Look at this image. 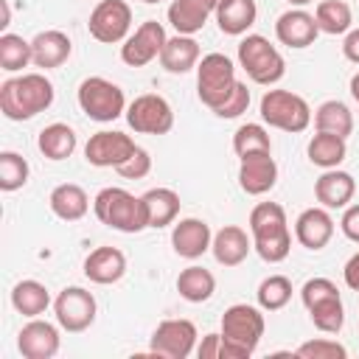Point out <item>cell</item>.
Returning <instances> with one entry per match:
<instances>
[{
  "label": "cell",
  "mask_w": 359,
  "mask_h": 359,
  "mask_svg": "<svg viewBox=\"0 0 359 359\" xmlns=\"http://www.w3.org/2000/svg\"><path fill=\"white\" fill-rule=\"evenodd\" d=\"M56 98L53 81L45 73H20L0 84V112L8 121H31Z\"/></svg>",
  "instance_id": "6da1fadb"
},
{
  "label": "cell",
  "mask_w": 359,
  "mask_h": 359,
  "mask_svg": "<svg viewBox=\"0 0 359 359\" xmlns=\"http://www.w3.org/2000/svg\"><path fill=\"white\" fill-rule=\"evenodd\" d=\"M261 306L233 303L222 314V359H250L266 331Z\"/></svg>",
  "instance_id": "7a4b0ae2"
},
{
  "label": "cell",
  "mask_w": 359,
  "mask_h": 359,
  "mask_svg": "<svg viewBox=\"0 0 359 359\" xmlns=\"http://www.w3.org/2000/svg\"><path fill=\"white\" fill-rule=\"evenodd\" d=\"M250 233L252 250L266 264H280L292 252V230L286 210L278 202H258L250 210Z\"/></svg>",
  "instance_id": "3957f363"
},
{
  "label": "cell",
  "mask_w": 359,
  "mask_h": 359,
  "mask_svg": "<svg viewBox=\"0 0 359 359\" xmlns=\"http://www.w3.org/2000/svg\"><path fill=\"white\" fill-rule=\"evenodd\" d=\"M93 213L101 224L118 230V233H143L149 227V219H146V205H143V196H135L129 194L126 188H118V185H109V188H101L93 199Z\"/></svg>",
  "instance_id": "277c9868"
},
{
  "label": "cell",
  "mask_w": 359,
  "mask_h": 359,
  "mask_svg": "<svg viewBox=\"0 0 359 359\" xmlns=\"http://www.w3.org/2000/svg\"><path fill=\"white\" fill-rule=\"evenodd\" d=\"M300 300H303L317 331H323V334H339L342 331L345 306H342L339 289L331 278H309L300 286Z\"/></svg>",
  "instance_id": "5b68a950"
},
{
  "label": "cell",
  "mask_w": 359,
  "mask_h": 359,
  "mask_svg": "<svg viewBox=\"0 0 359 359\" xmlns=\"http://www.w3.org/2000/svg\"><path fill=\"white\" fill-rule=\"evenodd\" d=\"M238 67L247 73L250 81L255 84H264V87H272L283 79L286 73V62L280 56V50L261 34H247L241 42H238Z\"/></svg>",
  "instance_id": "8992f818"
},
{
  "label": "cell",
  "mask_w": 359,
  "mask_h": 359,
  "mask_svg": "<svg viewBox=\"0 0 359 359\" xmlns=\"http://www.w3.org/2000/svg\"><path fill=\"white\" fill-rule=\"evenodd\" d=\"M76 98L81 112L95 123H112L115 118L126 115V107H129L123 90L104 76H87L79 84Z\"/></svg>",
  "instance_id": "52a82bcc"
},
{
  "label": "cell",
  "mask_w": 359,
  "mask_h": 359,
  "mask_svg": "<svg viewBox=\"0 0 359 359\" xmlns=\"http://www.w3.org/2000/svg\"><path fill=\"white\" fill-rule=\"evenodd\" d=\"M261 121L269 123L272 129L280 132H306L311 123V107L303 95L292 93V90H266L261 95Z\"/></svg>",
  "instance_id": "ba28073f"
},
{
  "label": "cell",
  "mask_w": 359,
  "mask_h": 359,
  "mask_svg": "<svg viewBox=\"0 0 359 359\" xmlns=\"http://www.w3.org/2000/svg\"><path fill=\"white\" fill-rule=\"evenodd\" d=\"M236 65L224 53H208L196 65V95L213 112L236 90Z\"/></svg>",
  "instance_id": "9c48e42d"
},
{
  "label": "cell",
  "mask_w": 359,
  "mask_h": 359,
  "mask_svg": "<svg viewBox=\"0 0 359 359\" xmlns=\"http://www.w3.org/2000/svg\"><path fill=\"white\" fill-rule=\"evenodd\" d=\"M53 314H56V323L62 331L81 334L95 323L98 303H95L93 292H87L84 286H65L53 297Z\"/></svg>",
  "instance_id": "30bf717a"
},
{
  "label": "cell",
  "mask_w": 359,
  "mask_h": 359,
  "mask_svg": "<svg viewBox=\"0 0 359 359\" xmlns=\"http://www.w3.org/2000/svg\"><path fill=\"white\" fill-rule=\"evenodd\" d=\"M129 28H132V8L123 0H98L87 20L90 36L104 45L123 42L129 36Z\"/></svg>",
  "instance_id": "8fae6325"
},
{
  "label": "cell",
  "mask_w": 359,
  "mask_h": 359,
  "mask_svg": "<svg viewBox=\"0 0 359 359\" xmlns=\"http://www.w3.org/2000/svg\"><path fill=\"white\" fill-rule=\"evenodd\" d=\"M126 123L140 135H168L174 126V109L163 95L143 93L126 107Z\"/></svg>",
  "instance_id": "7c38bea8"
},
{
  "label": "cell",
  "mask_w": 359,
  "mask_h": 359,
  "mask_svg": "<svg viewBox=\"0 0 359 359\" xmlns=\"http://www.w3.org/2000/svg\"><path fill=\"white\" fill-rule=\"evenodd\" d=\"M196 325L191 320L174 317V320H163L149 342V351L154 356L163 359H188L196 351Z\"/></svg>",
  "instance_id": "4fadbf2b"
},
{
  "label": "cell",
  "mask_w": 359,
  "mask_h": 359,
  "mask_svg": "<svg viewBox=\"0 0 359 359\" xmlns=\"http://www.w3.org/2000/svg\"><path fill=\"white\" fill-rule=\"evenodd\" d=\"M165 28L157 20H146L135 28V34H129L121 45V62L129 67H146L149 62L160 59L163 48H165Z\"/></svg>",
  "instance_id": "5bb4252c"
},
{
  "label": "cell",
  "mask_w": 359,
  "mask_h": 359,
  "mask_svg": "<svg viewBox=\"0 0 359 359\" xmlns=\"http://www.w3.org/2000/svg\"><path fill=\"white\" fill-rule=\"evenodd\" d=\"M135 149L137 146L126 132L101 129V132L90 135V140L84 146V160L90 165H95V168H118Z\"/></svg>",
  "instance_id": "9a60e30c"
},
{
  "label": "cell",
  "mask_w": 359,
  "mask_h": 359,
  "mask_svg": "<svg viewBox=\"0 0 359 359\" xmlns=\"http://www.w3.org/2000/svg\"><path fill=\"white\" fill-rule=\"evenodd\" d=\"M278 182V163L272 151H258L238 157V188L247 196H264Z\"/></svg>",
  "instance_id": "2e32d148"
},
{
  "label": "cell",
  "mask_w": 359,
  "mask_h": 359,
  "mask_svg": "<svg viewBox=\"0 0 359 359\" xmlns=\"http://www.w3.org/2000/svg\"><path fill=\"white\" fill-rule=\"evenodd\" d=\"M59 345H62L59 328L39 317H31L17 334V351L25 359H53L59 353Z\"/></svg>",
  "instance_id": "e0dca14e"
},
{
  "label": "cell",
  "mask_w": 359,
  "mask_h": 359,
  "mask_svg": "<svg viewBox=\"0 0 359 359\" xmlns=\"http://www.w3.org/2000/svg\"><path fill=\"white\" fill-rule=\"evenodd\" d=\"M210 241H213V230L205 219L185 216L171 227V247L180 258H188V261L202 258L210 250Z\"/></svg>",
  "instance_id": "ac0fdd59"
},
{
  "label": "cell",
  "mask_w": 359,
  "mask_h": 359,
  "mask_svg": "<svg viewBox=\"0 0 359 359\" xmlns=\"http://www.w3.org/2000/svg\"><path fill=\"white\" fill-rule=\"evenodd\" d=\"M275 36L280 45L303 50L314 45V39L320 36V28H317L314 14H309L306 8H289L275 20Z\"/></svg>",
  "instance_id": "d6986e66"
},
{
  "label": "cell",
  "mask_w": 359,
  "mask_h": 359,
  "mask_svg": "<svg viewBox=\"0 0 359 359\" xmlns=\"http://www.w3.org/2000/svg\"><path fill=\"white\" fill-rule=\"evenodd\" d=\"M356 194V180L342 168H325L314 180V199L328 210H342Z\"/></svg>",
  "instance_id": "ffe728a7"
},
{
  "label": "cell",
  "mask_w": 359,
  "mask_h": 359,
  "mask_svg": "<svg viewBox=\"0 0 359 359\" xmlns=\"http://www.w3.org/2000/svg\"><path fill=\"white\" fill-rule=\"evenodd\" d=\"M334 236V219L328 213V208H306L300 210V216L294 219V238L300 247L306 250H323Z\"/></svg>",
  "instance_id": "44dd1931"
},
{
  "label": "cell",
  "mask_w": 359,
  "mask_h": 359,
  "mask_svg": "<svg viewBox=\"0 0 359 359\" xmlns=\"http://www.w3.org/2000/svg\"><path fill=\"white\" fill-rule=\"evenodd\" d=\"M126 275V255L118 247H95L84 258V278L98 286L118 283Z\"/></svg>",
  "instance_id": "7402d4cb"
},
{
  "label": "cell",
  "mask_w": 359,
  "mask_h": 359,
  "mask_svg": "<svg viewBox=\"0 0 359 359\" xmlns=\"http://www.w3.org/2000/svg\"><path fill=\"white\" fill-rule=\"evenodd\" d=\"M31 50H34V67L53 70V67H62L70 59L73 42H70V36L65 31L48 28V31H39L31 39Z\"/></svg>",
  "instance_id": "603a6c76"
},
{
  "label": "cell",
  "mask_w": 359,
  "mask_h": 359,
  "mask_svg": "<svg viewBox=\"0 0 359 359\" xmlns=\"http://www.w3.org/2000/svg\"><path fill=\"white\" fill-rule=\"evenodd\" d=\"M252 250V241L247 238V230H241L238 224H224L222 230L213 233V241H210V252L216 258V264L222 266H238L247 261Z\"/></svg>",
  "instance_id": "cb8c5ba5"
},
{
  "label": "cell",
  "mask_w": 359,
  "mask_h": 359,
  "mask_svg": "<svg viewBox=\"0 0 359 359\" xmlns=\"http://www.w3.org/2000/svg\"><path fill=\"white\" fill-rule=\"evenodd\" d=\"M199 42L194 36H185V34H174L165 39V48L160 53V67L165 73H174V76H182V73H191L196 70L199 65Z\"/></svg>",
  "instance_id": "d4e9b609"
},
{
  "label": "cell",
  "mask_w": 359,
  "mask_h": 359,
  "mask_svg": "<svg viewBox=\"0 0 359 359\" xmlns=\"http://www.w3.org/2000/svg\"><path fill=\"white\" fill-rule=\"evenodd\" d=\"M48 205H50V213L62 222H79L87 216L90 210V196L81 185L76 182H62L50 191L48 196Z\"/></svg>",
  "instance_id": "484cf974"
},
{
  "label": "cell",
  "mask_w": 359,
  "mask_h": 359,
  "mask_svg": "<svg viewBox=\"0 0 359 359\" xmlns=\"http://www.w3.org/2000/svg\"><path fill=\"white\" fill-rule=\"evenodd\" d=\"M143 205H146V219L151 230H163L168 224L177 222L180 216V194L174 188H149L143 194Z\"/></svg>",
  "instance_id": "4316f807"
},
{
  "label": "cell",
  "mask_w": 359,
  "mask_h": 359,
  "mask_svg": "<svg viewBox=\"0 0 359 359\" xmlns=\"http://www.w3.org/2000/svg\"><path fill=\"white\" fill-rule=\"evenodd\" d=\"M76 146H79L76 129L67 126V123H62V121L48 123V126L39 132V137H36V149H39V154H42L45 160H53V163L67 160V157L76 151Z\"/></svg>",
  "instance_id": "83f0119b"
},
{
  "label": "cell",
  "mask_w": 359,
  "mask_h": 359,
  "mask_svg": "<svg viewBox=\"0 0 359 359\" xmlns=\"http://www.w3.org/2000/svg\"><path fill=\"white\" fill-rule=\"evenodd\" d=\"M213 17H216L222 34L244 36L258 20V6H255V0H227L224 6L216 8Z\"/></svg>",
  "instance_id": "f1b7e54d"
},
{
  "label": "cell",
  "mask_w": 359,
  "mask_h": 359,
  "mask_svg": "<svg viewBox=\"0 0 359 359\" xmlns=\"http://www.w3.org/2000/svg\"><path fill=\"white\" fill-rule=\"evenodd\" d=\"M210 8L202 3V0H171L168 6V22L177 34H185V36H194L205 28V22L210 20Z\"/></svg>",
  "instance_id": "f546056e"
},
{
  "label": "cell",
  "mask_w": 359,
  "mask_h": 359,
  "mask_svg": "<svg viewBox=\"0 0 359 359\" xmlns=\"http://www.w3.org/2000/svg\"><path fill=\"white\" fill-rule=\"evenodd\" d=\"M50 303H53V300H50L48 286L39 283V280H34V278L20 280V283H14V289H11V306H14V311L22 314V317H28V320L45 314Z\"/></svg>",
  "instance_id": "4dcf8cb0"
},
{
  "label": "cell",
  "mask_w": 359,
  "mask_h": 359,
  "mask_svg": "<svg viewBox=\"0 0 359 359\" xmlns=\"http://www.w3.org/2000/svg\"><path fill=\"white\" fill-rule=\"evenodd\" d=\"M177 292L188 303H205L216 292V278H213L210 269H205L199 264H191L177 275Z\"/></svg>",
  "instance_id": "1f68e13d"
},
{
  "label": "cell",
  "mask_w": 359,
  "mask_h": 359,
  "mask_svg": "<svg viewBox=\"0 0 359 359\" xmlns=\"http://www.w3.org/2000/svg\"><path fill=\"white\" fill-rule=\"evenodd\" d=\"M306 154L309 160L317 165V168H339V163L348 157V143L345 137L339 135H328V132H317L309 146H306Z\"/></svg>",
  "instance_id": "d6a6232c"
},
{
  "label": "cell",
  "mask_w": 359,
  "mask_h": 359,
  "mask_svg": "<svg viewBox=\"0 0 359 359\" xmlns=\"http://www.w3.org/2000/svg\"><path fill=\"white\" fill-rule=\"evenodd\" d=\"M314 20H317L320 34H328V36H345L353 28V11H351V6L345 0H323V3H317Z\"/></svg>",
  "instance_id": "836d02e7"
},
{
  "label": "cell",
  "mask_w": 359,
  "mask_h": 359,
  "mask_svg": "<svg viewBox=\"0 0 359 359\" xmlns=\"http://www.w3.org/2000/svg\"><path fill=\"white\" fill-rule=\"evenodd\" d=\"M314 126H317V132L339 135L348 140V135L353 132V112L348 109V104L328 98L314 109Z\"/></svg>",
  "instance_id": "e575fe53"
},
{
  "label": "cell",
  "mask_w": 359,
  "mask_h": 359,
  "mask_svg": "<svg viewBox=\"0 0 359 359\" xmlns=\"http://www.w3.org/2000/svg\"><path fill=\"white\" fill-rule=\"evenodd\" d=\"M28 65H34L31 42L11 31L0 34V67L6 73H22V67H28Z\"/></svg>",
  "instance_id": "d590c367"
},
{
  "label": "cell",
  "mask_w": 359,
  "mask_h": 359,
  "mask_svg": "<svg viewBox=\"0 0 359 359\" xmlns=\"http://www.w3.org/2000/svg\"><path fill=\"white\" fill-rule=\"evenodd\" d=\"M255 300L264 311H280L292 300V280L286 275H269L258 283Z\"/></svg>",
  "instance_id": "8d00e7d4"
},
{
  "label": "cell",
  "mask_w": 359,
  "mask_h": 359,
  "mask_svg": "<svg viewBox=\"0 0 359 359\" xmlns=\"http://www.w3.org/2000/svg\"><path fill=\"white\" fill-rule=\"evenodd\" d=\"M233 151H236L238 157L258 154V151H272L269 132H266L261 123H241V126L233 132Z\"/></svg>",
  "instance_id": "74e56055"
},
{
  "label": "cell",
  "mask_w": 359,
  "mask_h": 359,
  "mask_svg": "<svg viewBox=\"0 0 359 359\" xmlns=\"http://www.w3.org/2000/svg\"><path fill=\"white\" fill-rule=\"evenodd\" d=\"M31 177V165L17 151H0V191H20Z\"/></svg>",
  "instance_id": "f35d334b"
},
{
  "label": "cell",
  "mask_w": 359,
  "mask_h": 359,
  "mask_svg": "<svg viewBox=\"0 0 359 359\" xmlns=\"http://www.w3.org/2000/svg\"><path fill=\"white\" fill-rule=\"evenodd\" d=\"M294 353H297L300 359H345V356H348V348L339 345L337 339L317 337V339H309V342L297 345Z\"/></svg>",
  "instance_id": "ab89813d"
},
{
  "label": "cell",
  "mask_w": 359,
  "mask_h": 359,
  "mask_svg": "<svg viewBox=\"0 0 359 359\" xmlns=\"http://www.w3.org/2000/svg\"><path fill=\"white\" fill-rule=\"evenodd\" d=\"M247 107H250V90H247L244 81H238L236 90L213 109V115H216V118H238V115L247 112Z\"/></svg>",
  "instance_id": "60d3db41"
},
{
  "label": "cell",
  "mask_w": 359,
  "mask_h": 359,
  "mask_svg": "<svg viewBox=\"0 0 359 359\" xmlns=\"http://www.w3.org/2000/svg\"><path fill=\"white\" fill-rule=\"evenodd\" d=\"M115 171H118L123 180H143V177L151 171V154H149L146 149L137 146V149H135V151H132Z\"/></svg>",
  "instance_id": "b9f144b4"
},
{
  "label": "cell",
  "mask_w": 359,
  "mask_h": 359,
  "mask_svg": "<svg viewBox=\"0 0 359 359\" xmlns=\"http://www.w3.org/2000/svg\"><path fill=\"white\" fill-rule=\"evenodd\" d=\"M339 230L348 241L359 244V202L356 205H348L342 208V219H339Z\"/></svg>",
  "instance_id": "7bdbcfd3"
},
{
  "label": "cell",
  "mask_w": 359,
  "mask_h": 359,
  "mask_svg": "<svg viewBox=\"0 0 359 359\" xmlns=\"http://www.w3.org/2000/svg\"><path fill=\"white\" fill-rule=\"evenodd\" d=\"M196 356L199 359H222V334L219 331L205 334L202 342L196 345Z\"/></svg>",
  "instance_id": "ee69618b"
},
{
  "label": "cell",
  "mask_w": 359,
  "mask_h": 359,
  "mask_svg": "<svg viewBox=\"0 0 359 359\" xmlns=\"http://www.w3.org/2000/svg\"><path fill=\"white\" fill-rule=\"evenodd\" d=\"M342 56L353 65H359V28H351L342 39Z\"/></svg>",
  "instance_id": "f6af8a7d"
},
{
  "label": "cell",
  "mask_w": 359,
  "mask_h": 359,
  "mask_svg": "<svg viewBox=\"0 0 359 359\" xmlns=\"http://www.w3.org/2000/svg\"><path fill=\"white\" fill-rule=\"evenodd\" d=\"M342 278H345V286H348V289L359 292V252H353V255L345 261V266H342Z\"/></svg>",
  "instance_id": "bcb514c9"
},
{
  "label": "cell",
  "mask_w": 359,
  "mask_h": 359,
  "mask_svg": "<svg viewBox=\"0 0 359 359\" xmlns=\"http://www.w3.org/2000/svg\"><path fill=\"white\" fill-rule=\"evenodd\" d=\"M8 22H11V11H8V0H0V28H3V34H6V28H8Z\"/></svg>",
  "instance_id": "7dc6e473"
},
{
  "label": "cell",
  "mask_w": 359,
  "mask_h": 359,
  "mask_svg": "<svg viewBox=\"0 0 359 359\" xmlns=\"http://www.w3.org/2000/svg\"><path fill=\"white\" fill-rule=\"evenodd\" d=\"M348 90H351L353 101L359 104V73H353V76H351V84H348Z\"/></svg>",
  "instance_id": "c3c4849f"
},
{
  "label": "cell",
  "mask_w": 359,
  "mask_h": 359,
  "mask_svg": "<svg viewBox=\"0 0 359 359\" xmlns=\"http://www.w3.org/2000/svg\"><path fill=\"white\" fill-rule=\"evenodd\" d=\"M202 3H205V6H208V8L213 11V14H216V8H219V6H224L227 0H202Z\"/></svg>",
  "instance_id": "681fc988"
},
{
  "label": "cell",
  "mask_w": 359,
  "mask_h": 359,
  "mask_svg": "<svg viewBox=\"0 0 359 359\" xmlns=\"http://www.w3.org/2000/svg\"><path fill=\"white\" fill-rule=\"evenodd\" d=\"M289 6H294V8H303V6H309V3H314V0H286Z\"/></svg>",
  "instance_id": "f907efd6"
},
{
  "label": "cell",
  "mask_w": 359,
  "mask_h": 359,
  "mask_svg": "<svg viewBox=\"0 0 359 359\" xmlns=\"http://www.w3.org/2000/svg\"><path fill=\"white\" fill-rule=\"evenodd\" d=\"M140 3H146V6H154V3H160V0H140Z\"/></svg>",
  "instance_id": "816d5d0a"
},
{
  "label": "cell",
  "mask_w": 359,
  "mask_h": 359,
  "mask_svg": "<svg viewBox=\"0 0 359 359\" xmlns=\"http://www.w3.org/2000/svg\"><path fill=\"white\" fill-rule=\"evenodd\" d=\"M160 3H163V0H160Z\"/></svg>",
  "instance_id": "f5cc1de1"
}]
</instances>
